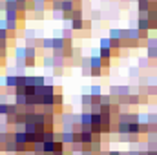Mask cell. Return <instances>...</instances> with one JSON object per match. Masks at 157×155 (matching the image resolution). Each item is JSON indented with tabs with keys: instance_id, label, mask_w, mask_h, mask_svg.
I'll return each instance as SVG.
<instances>
[{
	"instance_id": "1",
	"label": "cell",
	"mask_w": 157,
	"mask_h": 155,
	"mask_svg": "<svg viewBox=\"0 0 157 155\" xmlns=\"http://www.w3.org/2000/svg\"><path fill=\"white\" fill-rule=\"evenodd\" d=\"M60 142L66 146H71L75 142V131H60Z\"/></svg>"
},
{
	"instance_id": "2",
	"label": "cell",
	"mask_w": 157,
	"mask_h": 155,
	"mask_svg": "<svg viewBox=\"0 0 157 155\" xmlns=\"http://www.w3.org/2000/svg\"><path fill=\"white\" fill-rule=\"evenodd\" d=\"M13 102H15V104H17L18 108H24V106L28 104V95H26V93H17V95H15V100H13Z\"/></svg>"
},
{
	"instance_id": "3",
	"label": "cell",
	"mask_w": 157,
	"mask_h": 155,
	"mask_svg": "<svg viewBox=\"0 0 157 155\" xmlns=\"http://www.w3.org/2000/svg\"><path fill=\"white\" fill-rule=\"evenodd\" d=\"M112 55H113V51H112V47H99V57L106 62V60H110L112 59Z\"/></svg>"
},
{
	"instance_id": "4",
	"label": "cell",
	"mask_w": 157,
	"mask_h": 155,
	"mask_svg": "<svg viewBox=\"0 0 157 155\" xmlns=\"http://www.w3.org/2000/svg\"><path fill=\"white\" fill-rule=\"evenodd\" d=\"M80 142L82 144H91L93 142V133L91 131H80Z\"/></svg>"
},
{
	"instance_id": "5",
	"label": "cell",
	"mask_w": 157,
	"mask_h": 155,
	"mask_svg": "<svg viewBox=\"0 0 157 155\" xmlns=\"http://www.w3.org/2000/svg\"><path fill=\"white\" fill-rule=\"evenodd\" d=\"M137 29H139V31H148V29H152L148 18H139V22H137Z\"/></svg>"
},
{
	"instance_id": "6",
	"label": "cell",
	"mask_w": 157,
	"mask_h": 155,
	"mask_svg": "<svg viewBox=\"0 0 157 155\" xmlns=\"http://www.w3.org/2000/svg\"><path fill=\"white\" fill-rule=\"evenodd\" d=\"M117 131L119 135H126V133H130V124H126V122H117Z\"/></svg>"
},
{
	"instance_id": "7",
	"label": "cell",
	"mask_w": 157,
	"mask_h": 155,
	"mask_svg": "<svg viewBox=\"0 0 157 155\" xmlns=\"http://www.w3.org/2000/svg\"><path fill=\"white\" fill-rule=\"evenodd\" d=\"M73 0H62V13H73Z\"/></svg>"
},
{
	"instance_id": "8",
	"label": "cell",
	"mask_w": 157,
	"mask_h": 155,
	"mask_svg": "<svg viewBox=\"0 0 157 155\" xmlns=\"http://www.w3.org/2000/svg\"><path fill=\"white\" fill-rule=\"evenodd\" d=\"M6 29L11 31V33H15L18 29V20H6Z\"/></svg>"
},
{
	"instance_id": "9",
	"label": "cell",
	"mask_w": 157,
	"mask_h": 155,
	"mask_svg": "<svg viewBox=\"0 0 157 155\" xmlns=\"http://www.w3.org/2000/svg\"><path fill=\"white\" fill-rule=\"evenodd\" d=\"M15 59H17V60H26V46L15 49Z\"/></svg>"
},
{
	"instance_id": "10",
	"label": "cell",
	"mask_w": 157,
	"mask_h": 155,
	"mask_svg": "<svg viewBox=\"0 0 157 155\" xmlns=\"http://www.w3.org/2000/svg\"><path fill=\"white\" fill-rule=\"evenodd\" d=\"M80 104L86 106V108H90V106L93 104V97H91L90 93H88V95H82V97H80Z\"/></svg>"
},
{
	"instance_id": "11",
	"label": "cell",
	"mask_w": 157,
	"mask_h": 155,
	"mask_svg": "<svg viewBox=\"0 0 157 155\" xmlns=\"http://www.w3.org/2000/svg\"><path fill=\"white\" fill-rule=\"evenodd\" d=\"M71 29H75V31L84 29V20H82V18H73V20H71Z\"/></svg>"
},
{
	"instance_id": "12",
	"label": "cell",
	"mask_w": 157,
	"mask_h": 155,
	"mask_svg": "<svg viewBox=\"0 0 157 155\" xmlns=\"http://www.w3.org/2000/svg\"><path fill=\"white\" fill-rule=\"evenodd\" d=\"M57 150V141L55 142H44V153H53Z\"/></svg>"
},
{
	"instance_id": "13",
	"label": "cell",
	"mask_w": 157,
	"mask_h": 155,
	"mask_svg": "<svg viewBox=\"0 0 157 155\" xmlns=\"http://www.w3.org/2000/svg\"><path fill=\"white\" fill-rule=\"evenodd\" d=\"M90 95H91L93 99H95V97H102V89H101V86H91Z\"/></svg>"
},
{
	"instance_id": "14",
	"label": "cell",
	"mask_w": 157,
	"mask_h": 155,
	"mask_svg": "<svg viewBox=\"0 0 157 155\" xmlns=\"http://www.w3.org/2000/svg\"><path fill=\"white\" fill-rule=\"evenodd\" d=\"M9 113V102H0V117H6Z\"/></svg>"
},
{
	"instance_id": "15",
	"label": "cell",
	"mask_w": 157,
	"mask_h": 155,
	"mask_svg": "<svg viewBox=\"0 0 157 155\" xmlns=\"http://www.w3.org/2000/svg\"><path fill=\"white\" fill-rule=\"evenodd\" d=\"M55 112H57L55 106H42V113L44 115H55Z\"/></svg>"
},
{
	"instance_id": "16",
	"label": "cell",
	"mask_w": 157,
	"mask_h": 155,
	"mask_svg": "<svg viewBox=\"0 0 157 155\" xmlns=\"http://www.w3.org/2000/svg\"><path fill=\"white\" fill-rule=\"evenodd\" d=\"M91 152L95 155H99L102 152V142H91Z\"/></svg>"
},
{
	"instance_id": "17",
	"label": "cell",
	"mask_w": 157,
	"mask_h": 155,
	"mask_svg": "<svg viewBox=\"0 0 157 155\" xmlns=\"http://www.w3.org/2000/svg\"><path fill=\"white\" fill-rule=\"evenodd\" d=\"M64 104V97L62 93H55V108H60Z\"/></svg>"
},
{
	"instance_id": "18",
	"label": "cell",
	"mask_w": 157,
	"mask_h": 155,
	"mask_svg": "<svg viewBox=\"0 0 157 155\" xmlns=\"http://www.w3.org/2000/svg\"><path fill=\"white\" fill-rule=\"evenodd\" d=\"M130 135H139V122L130 124Z\"/></svg>"
},
{
	"instance_id": "19",
	"label": "cell",
	"mask_w": 157,
	"mask_h": 155,
	"mask_svg": "<svg viewBox=\"0 0 157 155\" xmlns=\"http://www.w3.org/2000/svg\"><path fill=\"white\" fill-rule=\"evenodd\" d=\"M42 47L44 49H53V39H44L42 40Z\"/></svg>"
},
{
	"instance_id": "20",
	"label": "cell",
	"mask_w": 157,
	"mask_h": 155,
	"mask_svg": "<svg viewBox=\"0 0 157 155\" xmlns=\"http://www.w3.org/2000/svg\"><path fill=\"white\" fill-rule=\"evenodd\" d=\"M44 152V142H35L33 144V153H42Z\"/></svg>"
},
{
	"instance_id": "21",
	"label": "cell",
	"mask_w": 157,
	"mask_h": 155,
	"mask_svg": "<svg viewBox=\"0 0 157 155\" xmlns=\"http://www.w3.org/2000/svg\"><path fill=\"white\" fill-rule=\"evenodd\" d=\"M7 40H9L7 31H6V29H0V42H7Z\"/></svg>"
},
{
	"instance_id": "22",
	"label": "cell",
	"mask_w": 157,
	"mask_h": 155,
	"mask_svg": "<svg viewBox=\"0 0 157 155\" xmlns=\"http://www.w3.org/2000/svg\"><path fill=\"white\" fill-rule=\"evenodd\" d=\"M101 47H112L110 39H102V40H101Z\"/></svg>"
},
{
	"instance_id": "23",
	"label": "cell",
	"mask_w": 157,
	"mask_h": 155,
	"mask_svg": "<svg viewBox=\"0 0 157 155\" xmlns=\"http://www.w3.org/2000/svg\"><path fill=\"white\" fill-rule=\"evenodd\" d=\"M102 75V70H91V77H101Z\"/></svg>"
},
{
	"instance_id": "24",
	"label": "cell",
	"mask_w": 157,
	"mask_h": 155,
	"mask_svg": "<svg viewBox=\"0 0 157 155\" xmlns=\"http://www.w3.org/2000/svg\"><path fill=\"white\" fill-rule=\"evenodd\" d=\"M139 66H141V68H146V66H148V60H146V59H139Z\"/></svg>"
},
{
	"instance_id": "25",
	"label": "cell",
	"mask_w": 157,
	"mask_h": 155,
	"mask_svg": "<svg viewBox=\"0 0 157 155\" xmlns=\"http://www.w3.org/2000/svg\"><path fill=\"white\" fill-rule=\"evenodd\" d=\"M110 155H122V152H117V150H110Z\"/></svg>"
},
{
	"instance_id": "26",
	"label": "cell",
	"mask_w": 157,
	"mask_h": 155,
	"mask_svg": "<svg viewBox=\"0 0 157 155\" xmlns=\"http://www.w3.org/2000/svg\"><path fill=\"white\" fill-rule=\"evenodd\" d=\"M51 155H66V150H64V152H59V150H57V152H53Z\"/></svg>"
},
{
	"instance_id": "27",
	"label": "cell",
	"mask_w": 157,
	"mask_h": 155,
	"mask_svg": "<svg viewBox=\"0 0 157 155\" xmlns=\"http://www.w3.org/2000/svg\"><path fill=\"white\" fill-rule=\"evenodd\" d=\"M17 2H28V0H17Z\"/></svg>"
},
{
	"instance_id": "28",
	"label": "cell",
	"mask_w": 157,
	"mask_h": 155,
	"mask_svg": "<svg viewBox=\"0 0 157 155\" xmlns=\"http://www.w3.org/2000/svg\"><path fill=\"white\" fill-rule=\"evenodd\" d=\"M155 113H157V106H155Z\"/></svg>"
}]
</instances>
